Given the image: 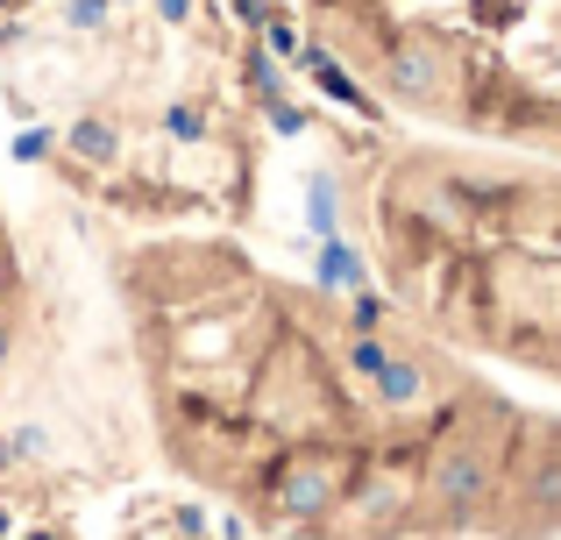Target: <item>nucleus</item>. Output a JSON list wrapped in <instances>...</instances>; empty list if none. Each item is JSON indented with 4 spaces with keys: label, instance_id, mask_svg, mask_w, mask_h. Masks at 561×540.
Returning a JSON list of instances; mask_svg holds the SVG:
<instances>
[{
    "label": "nucleus",
    "instance_id": "obj_1",
    "mask_svg": "<svg viewBox=\"0 0 561 540\" xmlns=\"http://www.w3.org/2000/svg\"><path fill=\"white\" fill-rule=\"evenodd\" d=\"M342 462L320 456V448H299V456H285L271 470V484H263V498H271L277 519H320L342 505Z\"/></svg>",
    "mask_w": 561,
    "mask_h": 540
},
{
    "label": "nucleus",
    "instance_id": "obj_2",
    "mask_svg": "<svg viewBox=\"0 0 561 540\" xmlns=\"http://www.w3.org/2000/svg\"><path fill=\"white\" fill-rule=\"evenodd\" d=\"M426 491H434L440 513H469V505L491 491V456H483V448H469V441L434 448V462H426Z\"/></svg>",
    "mask_w": 561,
    "mask_h": 540
},
{
    "label": "nucleus",
    "instance_id": "obj_3",
    "mask_svg": "<svg viewBox=\"0 0 561 540\" xmlns=\"http://www.w3.org/2000/svg\"><path fill=\"white\" fill-rule=\"evenodd\" d=\"M370 391H377L383 413H420V405H434V370H426L420 356H398L391 348L370 370Z\"/></svg>",
    "mask_w": 561,
    "mask_h": 540
},
{
    "label": "nucleus",
    "instance_id": "obj_4",
    "mask_svg": "<svg viewBox=\"0 0 561 540\" xmlns=\"http://www.w3.org/2000/svg\"><path fill=\"white\" fill-rule=\"evenodd\" d=\"M320 285L328 291H356L363 285V256L348 250V242H328V250H320Z\"/></svg>",
    "mask_w": 561,
    "mask_h": 540
},
{
    "label": "nucleus",
    "instance_id": "obj_5",
    "mask_svg": "<svg viewBox=\"0 0 561 540\" xmlns=\"http://www.w3.org/2000/svg\"><path fill=\"white\" fill-rule=\"evenodd\" d=\"M71 150H79L85 164H107L122 142H114V128H107V122H79V128H71Z\"/></svg>",
    "mask_w": 561,
    "mask_h": 540
},
{
    "label": "nucleus",
    "instance_id": "obj_6",
    "mask_svg": "<svg viewBox=\"0 0 561 540\" xmlns=\"http://www.w3.org/2000/svg\"><path fill=\"white\" fill-rule=\"evenodd\" d=\"M334 207H342V199H334V179L320 171V179L306 185V214H313V235H328V242H334Z\"/></svg>",
    "mask_w": 561,
    "mask_h": 540
},
{
    "label": "nucleus",
    "instance_id": "obj_7",
    "mask_svg": "<svg viewBox=\"0 0 561 540\" xmlns=\"http://www.w3.org/2000/svg\"><path fill=\"white\" fill-rule=\"evenodd\" d=\"M43 150H50V128H28V136L22 142H14V157H22V164H36V157Z\"/></svg>",
    "mask_w": 561,
    "mask_h": 540
},
{
    "label": "nucleus",
    "instance_id": "obj_8",
    "mask_svg": "<svg viewBox=\"0 0 561 540\" xmlns=\"http://www.w3.org/2000/svg\"><path fill=\"white\" fill-rule=\"evenodd\" d=\"M71 22H79V28H93V22H107V0H71Z\"/></svg>",
    "mask_w": 561,
    "mask_h": 540
},
{
    "label": "nucleus",
    "instance_id": "obj_9",
    "mask_svg": "<svg viewBox=\"0 0 561 540\" xmlns=\"http://www.w3.org/2000/svg\"><path fill=\"white\" fill-rule=\"evenodd\" d=\"M271 122H277V136H299V128H306V114H299V107H277Z\"/></svg>",
    "mask_w": 561,
    "mask_h": 540
},
{
    "label": "nucleus",
    "instance_id": "obj_10",
    "mask_svg": "<svg viewBox=\"0 0 561 540\" xmlns=\"http://www.w3.org/2000/svg\"><path fill=\"white\" fill-rule=\"evenodd\" d=\"M8 462H14V448H8V434H0V470H8Z\"/></svg>",
    "mask_w": 561,
    "mask_h": 540
},
{
    "label": "nucleus",
    "instance_id": "obj_11",
    "mask_svg": "<svg viewBox=\"0 0 561 540\" xmlns=\"http://www.w3.org/2000/svg\"><path fill=\"white\" fill-rule=\"evenodd\" d=\"M0 363H8V320H0Z\"/></svg>",
    "mask_w": 561,
    "mask_h": 540
},
{
    "label": "nucleus",
    "instance_id": "obj_12",
    "mask_svg": "<svg viewBox=\"0 0 561 540\" xmlns=\"http://www.w3.org/2000/svg\"><path fill=\"white\" fill-rule=\"evenodd\" d=\"M0 540H8V513H0Z\"/></svg>",
    "mask_w": 561,
    "mask_h": 540
}]
</instances>
